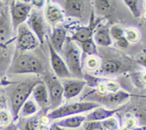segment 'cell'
<instances>
[{
    "instance_id": "obj_1",
    "label": "cell",
    "mask_w": 146,
    "mask_h": 130,
    "mask_svg": "<svg viewBox=\"0 0 146 130\" xmlns=\"http://www.w3.org/2000/svg\"><path fill=\"white\" fill-rule=\"evenodd\" d=\"M8 72L16 74H41L43 72V65L36 56L27 51H20L14 57Z\"/></svg>"
},
{
    "instance_id": "obj_2",
    "label": "cell",
    "mask_w": 146,
    "mask_h": 130,
    "mask_svg": "<svg viewBox=\"0 0 146 130\" xmlns=\"http://www.w3.org/2000/svg\"><path fill=\"white\" fill-rule=\"evenodd\" d=\"M61 54H63V59L73 77L83 79L84 73L82 71L81 65V49L78 44L68 37L63 47Z\"/></svg>"
},
{
    "instance_id": "obj_3",
    "label": "cell",
    "mask_w": 146,
    "mask_h": 130,
    "mask_svg": "<svg viewBox=\"0 0 146 130\" xmlns=\"http://www.w3.org/2000/svg\"><path fill=\"white\" fill-rule=\"evenodd\" d=\"M101 106V104L92 101L74 102L72 104L60 106L58 108L51 110L50 112L47 113L46 116L50 120L58 119H61L70 116L78 115L81 113L92 111L94 109Z\"/></svg>"
},
{
    "instance_id": "obj_4",
    "label": "cell",
    "mask_w": 146,
    "mask_h": 130,
    "mask_svg": "<svg viewBox=\"0 0 146 130\" xmlns=\"http://www.w3.org/2000/svg\"><path fill=\"white\" fill-rule=\"evenodd\" d=\"M38 82V81L21 82L14 89L11 94L10 101L14 121L18 119L20 109L24 102L29 98L34 86Z\"/></svg>"
},
{
    "instance_id": "obj_5",
    "label": "cell",
    "mask_w": 146,
    "mask_h": 130,
    "mask_svg": "<svg viewBox=\"0 0 146 130\" xmlns=\"http://www.w3.org/2000/svg\"><path fill=\"white\" fill-rule=\"evenodd\" d=\"M32 9L29 1H11L10 4V14L11 27L14 31H17L19 26L25 23Z\"/></svg>"
},
{
    "instance_id": "obj_6",
    "label": "cell",
    "mask_w": 146,
    "mask_h": 130,
    "mask_svg": "<svg viewBox=\"0 0 146 130\" xmlns=\"http://www.w3.org/2000/svg\"><path fill=\"white\" fill-rule=\"evenodd\" d=\"M17 31V48L19 51L26 52L34 50L40 45L37 37L29 28L26 22L19 26Z\"/></svg>"
},
{
    "instance_id": "obj_7",
    "label": "cell",
    "mask_w": 146,
    "mask_h": 130,
    "mask_svg": "<svg viewBox=\"0 0 146 130\" xmlns=\"http://www.w3.org/2000/svg\"><path fill=\"white\" fill-rule=\"evenodd\" d=\"M45 39L47 42L48 51H49L51 68H52V70L54 71V74H56L57 78L59 79L72 78L73 76L70 73L64 59L51 46L49 41V37L46 35L45 37Z\"/></svg>"
},
{
    "instance_id": "obj_8",
    "label": "cell",
    "mask_w": 146,
    "mask_h": 130,
    "mask_svg": "<svg viewBox=\"0 0 146 130\" xmlns=\"http://www.w3.org/2000/svg\"><path fill=\"white\" fill-rule=\"evenodd\" d=\"M59 7L64 11V16L67 17H73L82 20L84 15H86L87 4L86 1L81 0H64L57 1Z\"/></svg>"
},
{
    "instance_id": "obj_9",
    "label": "cell",
    "mask_w": 146,
    "mask_h": 130,
    "mask_svg": "<svg viewBox=\"0 0 146 130\" xmlns=\"http://www.w3.org/2000/svg\"><path fill=\"white\" fill-rule=\"evenodd\" d=\"M104 19V17L95 18L94 11L92 10L91 16H90L89 24L88 26H83V27H78L76 31L74 32V34L71 36V37H70V39L72 41L79 43L80 44L88 41V39H91L94 37L96 29L97 28V27L99 25L100 22L102 21Z\"/></svg>"
},
{
    "instance_id": "obj_10",
    "label": "cell",
    "mask_w": 146,
    "mask_h": 130,
    "mask_svg": "<svg viewBox=\"0 0 146 130\" xmlns=\"http://www.w3.org/2000/svg\"><path fill=\"white\" fill-rule=\"evenodd\" d=\"M26 24L37 37L40 44H44L46 36V26L43 14L36 10L31 11Z\"/></svg>"
},
{
    "instance_id": "obj_11",
    "label": "cell",
    "mask_w": 146,
    "mask_h": 130,
    "mask_svg": "<svg viewBox=\"0 0 146 130\" xmlns=\"http://www.w3.org/2000/svg\"><path fill=\"white\" fill-rule=\"evenodd\" d=\"M49 97V109L54 110L61 106L64 97V88L61 80L57 77H48L46 79Z\"/></svg>"
},
{
    "instance_id": "obj_12",
    "label": "cell",
    "mask_w": 146,
    "mask_h": 130,
    "mask_svg": "<svg viewBox=\"0 0 146 130\" xmlns=\"http://www.w3.org/2000/svg\"><path fill=\"white\" fill-rule=\"evenodd\" d=\"M93 95L94 97H91L90 99H93L95 100V102L98 103L101 105H105L106 107L119 105L131 97L129 92L122 89L114 93H107L105 94H94Z\"/></svg>"
},
{
    "instance_id": "obj_13",
    "label": "cell",
    "mask_w": 146,
    "mask_h": 130,
    "mask_svg": "<svg viewBox=\"0 0 146 130\" xmlns=\"http://www.w3.org/2000/svg\"><path fill=\"white\" fill-rule=\"evenodd\" d=\"M60 80L64 88V97L66 99H70L79 95L87 84L84 79L69 78Z\"/></svg>"
},
{
    "instance_id": "obj_14",
    "label": "cell",
    "mask_w": 146,
    "mask_h": 130,
    "mask_svg": "<svg viewBox=\"0 0 146 130\" xmlns=\"http://www.w3.org/2000/svg\"><path fill=\"white\" fill-rule=\"evenodd\" d=\"M46 2L44 9V18L46 21L52 26L64 21L65 16L61 7L50 1Z\"/></svg>"
},
{
    "instance_id": "obj_15",
    "label": "cell",
    "mask_w": 146,
    "mask_h": 130,
    "mask_svg": "<svg viewBox=\"0 0 146 130\" xmlns=\"http://www.w3.org/2000/svg\"><path fill=\"white\" fill-rule=\"evenodd\" d=\"M32 99L40 109H46L49 108V97L46 85L39 81L34 86L31 92Z\"/></svg>"
},
{
    "instance_id": "obj_16",
    "label": "cell",
    "mask_w": 146,
    "mask_h": 130,
    "mask_svg": "<svg viewBox=\"0 0 146 130\" xmlns=\"http://www.w3.org/2000/svg\"><path fill=\"white\" fill-rule=\"evenodd\" d=\"M67 37V29L64 26H56L54 27L49 41L51 46L59 54L62 51Z\"/></svg>"
},
{
    "instance_id": "obj_17",
    "label": "cell",
    "mask_w": 146,
    "mask_h": 130,
    "mask_svg": "<svg viewBox=\"0 0 146 130\" xmlns=\"http://www.w3.org/2000/svg\"><path fill=\"white\" fill-rule=\"evenodd\" d=\"M12 27L5 14H0V49H4L10 41Z\"/></svg>"
},
{
    "instance_id": "obj_18",
    "label": "cell",
    "mask_w": 146,
    "mask_h": 130,
    "mask_svg": "<svg viewBox=\"0 0 146 130\" xmlns=\"http://www.w3.org/2000/svg\"><path fill=\"white\" fill-rule=\"evenodd\" d=\"M97 27L94 34V41L96 44L102 47H108L113 44V39L110 33V28L108 25Z\"/></svg>"
},
{
    "instance_id": "obj_19",
    "label": "cell",
    "mask_w": 146,
    "mask_h": 130,
    "mask_svg": "<svg viewBox=\"0 0 146 130\" xmlns=\"http://www.w3.org/2000/svg\"><path fill=\"white\" fill-rule=\"evenodd\" d=\"M121 109V108L108 109L102 107H97L86 117V121H102L113 117L117 111Z\"/></svg>"
},
{
    "instance_id": "obj_20",
    "label": "cell",
    "mask_w": 146,
    "mask_h": 130,
    "mask_svg": "<svg viewBox=\"0 0 146 130\" xmlns=\"http://www.w3.org/2000/svg\"><path fill=\"white\" fill-rule=\"evenodd\" d=\"M123 64L119 60L108 59L101 63L99 73L104 75H112L118 73L121 70Z\"/></svg>"
},
{
    "instance_id": "obj_21",
    "label": "cell",
    "mask_w": 146,
    "mask_h": 130,
    "mask_svg": "<svg viewBox=\"0 0 146 130\" xmlns=\"http://www.w3.org/2000/svg\"><path fill=\"white\" fill-rule=\"evenodd\" d=\"M86 121V117L83 115H74L65 117L56 121V124L61 128L76 129L79 127Z\"/></svg>"
},
{
    "instance_id": "obj_22",
    "label": "cell",
    "mask_w": 146,
    "mask_h": 130,
    "mask_svg": "<svg viewBox=\"0 0 146 130\" xmlns=\"http://www.w3.org/2000/svg\"><path fill=\"white\" fill-rule=\"evenodd\" d=\"M39 110V107L32 98H29L23 104L19 111V115L24 118L34 116Z\"/></svg>"
},
{
    "instance_id": "obj_23",
    "label": "cell",
    "mask_w": 146,
    "mask_h": 130,
    "mask_svg": "<svg viewBox=\"0 0 146 130\" xmlns=\"http://www.w3.org/2000/svg\"><path fill=\"white\" fill-rule=\"evenodd\" d=\"M41 115H34L27 118L21 124V130H38Z\"/></svg>"
},
{
    "instance_id": "obj_24",
    "label": "cell",
    "mask_w": 146,
    "mask_h": 130,
    "mask_svg": "<svg viewBox=\"0 0 146 130\" xmlns=\"http://www.w3.org/2000/svg\"><path fill=\"white\" fill-rule=\"evenodd\" d=\"M94 7L97 12L101 15L107 14L112 9V1L105 0H96L94 1Z\"/></svg>"
},
{
    "instance_id": "obj_25",
    "label": "cell",
    "mask_w": 146,
    "mask_h": 130,
    "mask_svg": "<svg viewBox=\"0 0 146 130\" xmlns=\"http://www.w3.org/2000/svg\"><path fill=\"white\" fill-rule=\"evenodd\" d=\"M81 47L84 54L88 56H97L98 54L96 44L93 38L81 44Z\"/></svg>"
},
{
    "instance_id": "obj_26",
    "label": "cell",
    "mask_w": 146,
    "mask_h": 130,
    "mask_svg": "<svg viewBox=\"0 0 146 130\" xmlns=\"http://www.w3.org/2000/svg\"><path fill=\"white\" fill-rule=\"evenodd\" d=\"M123 2L129 8L130 11L135 18H140L142 15V9L141 6V1L136 0H124Z\"/></svg>"
},
{
    "instance_id": "obj_27",
    "label": "cell",
    "mask_w": 146,
    "mask_h": 130,
    "mask_svg": "<svg viewBox=\"0 0 146 130\" xmlns=\"http://www.w3.org/2000/svg\"><path fill=\"white\" fill-rule=\"evenodd\" d=\"M85 67L88 71H96L101 67V62L97 56H88L85 59Z\"/></svg>"
},
{
    "instance_id": "obj_28",
    "label": "cell",
    "mask_w": 146,
    "mask_h": 130,
    "mask_svg": "<svg viewBox=\"0 0 146 130\" xmlns=\"http://www.w3.org/2000/svg\"><path fill=\"white\" fill-rule=\"evenodd\" d=\"M124 36L129 43H136L141 39V34L139 31L134 28L124 29Z\"/></svg>"
},
{
    "instance_id": "obj_29",
    "label": "cell",
    "mask_w": 146,
    "mask_h": 130,
    "mask_svg": "<svg viewBox=\"0 0 146 130\" xmlns=\"http://www.w3.org/2000/svg\"><path fill=\"white\" fill-rule=\"evenodd\" d=\"M102 126L105 130H119L120 125L118 119L115 117H111L101 121Z\"/></svg>"
},
{
    "instance_id": "obj_30",
    "label": "cell",
    "mask_w": 146,
    "mask_h": 130,
    "mask_svg": "<svg viewBox=\"0 0 146 130\" xmlns=\"http://www.w3.org/2000/svg\"><path fill=\"white\" fill-rule=\"evenodd\" d=\"M137 124H138V119L135 116L130 113L125 114V117H124L123 127L129 130H133L135 127H137Z\"/></svg>"
},
{
    "instance_id": "obj_31",
    "label": "cell",
    "mask_w": 146,
    "mask_h": 130,
    "mask_svg": "<svg viewBox=\"0 0 146 130\" xmlns=\"http://www.w3.org/2000/svg\"><path fill=\"white\" fill-rule=\"evenodd\" d=\"M12 115L6 109L0 110V127H4L11 123Z\"/></svg>"
},
{
    "instance_id": "obj_32",
    "label": "cell",
    "mask_w": 146,
    "mask_h": 130,
    "mask_svg": "<svg viewBox=\"0 0 146 130\" xmlns=\"http://www.w3.org/2000/svg\"><path fill=\"white\" fill-rule=\"evenodd\" d=\"M110 33L112 39H114L115 41L123 38L124 36V29L118 25H114L110 29Z\"/></svg>"
},
{
    "instance_id": "obj_33",
    "label": "cell",
    "mask_w": 146,
    "mask_h": 130,
    "mask_svg": "<svg viewBox=\"0 0 146 130\" xmlns=\"http://www.w3.org/2000/svg\"><path fill=\"white\" fill-rule=\"evenodd\" d=\"M84 130H105L101 121H85L84 122Z\"/></svg>"
},
{
    "instance_id": "obj_34",
    "label": "cell",
    "mask_w": 146,
    "mask_h": 130,
    "mask_svg": "<svg viewBox=\"0 0 146 130\" xmlns=\"http://www.w3.org/2000/svg\"><path fill=\"white\" fill-rule=\"evenodd\" d=\"M115 43H116V45L121 49H126L127 47H128V45H129V42H128V40L125 39V37L120 39L117 40Z\"/></svg>"
},
{
    "instance_id": "obj_35",
    "label": "cell",
    "mask_w": 146,
    "mask_h": 130,
    "mask_svg": "<svg viewBox=\"0 0 146 130\" xmlns=\"http://www.w3.org/2000/svg\"><path fill=\"white\" fill-rule=\"evenodd\" d=\"M1 130H19V129L17 124H14V122H11L7 126L2 127Z\"/></svg>"
},
{
    "instance_id": "obj_36",
    "label": "cell",
    "mask_w": 146,
    "mask_h": 130,
    "mask_svg": "<svg viewBox=\"0 0 146 130\" xmlns=\"http://www.w3.org/2000/svg\"><path fill=\"white\" fill-rule=\"evenodd\" d=\"M31 4V5L34 6L36 8L40 9L43 7V6L45 5L46 1H30Z\"/></svg>"
},
{
    "instance_id": "obj_37",
    "label": "cell",
    "mask_w": 146,
    "mask_h": 130,
    "mask_svg": "<svg viewBox=\"0 0 146 130\" xmlns=\"http://www.w3.org/2000/svg\"><path fill=\"white\" fill-rule=\"evenodd\" d=\"M46 130H64V128H61L59 126L57 125L55 122L51 124V126L48 127V128Z\"/></svg>"
},
{
    "instance_id": "obj_38",
    "label": "cell",
    "mask_w": 146,
    "mask_h": 130,
    "mask_svg": "<svg viewBox=\"0 0 146 130\" xmlns=\"http://www.w3.org/2000/svg\"><path fill=\"white\" fill-rule=\"evenodd\" d=\"M138 62L139 63V64H141V65L143 66V67H146V58H144V59H142L138 60Z\"/></svg>"
},
{
    "instance_id": "obj_39",
    "label": "cell",
    "mask_w": 146,
    "mask_h": 130,
    "mask_svg": "<svg viewBox=\"0 0 146 130\" xmlns=\"http://www.w3.org/2000/svg\"><path fill=\"white\" fill-rule=\"evenodd\" d=\"M4 7H3V4L1 3V1H0V14L4 13Z\"/></svg>"
},
{
    "instance_id": "obj_40",
    "label": "cell",
    "mask_w": 146,
    "mask_h": 130,
    "mask_svg": "<svg viewBox=\"0 0 146 130\" xmlns=\"http://www.w3.org/2000/svg\"><path fill=\"white\" fill-rule=\"evenodd\" d=\"M133 130H146L145 127H135Z\"/></svg>"
},
{
    "instance_id": "obj_41",
    "label": "cell",
    "mask_w": 146,
    "mask_h": 130,
    "mask_svg": "<svg viewBox=\"0 0 146 130\" xmlns=\"http://www.w3.org/2000/svg\"><path fill=\"white\" fill-rule=\"evenodd\" d=\"M119 130H129V129H128L127 128H125V127H122L121 128L119 129Z\"/></svg>"
},
{
    "instance_id": "obj_42",
    "label": "cell",
    "mask_w": 146,
    "mask_h": 130,
    "mask_svg": "<svg viewBox=\"0 0 146 130\" xmlns=\"http://www.w3.org/2000/svg\"><path fill=\"white\" fill-rule=\"evenodd\" d=\"M145 27H146V20H145Z\"/></svg>"
},
{
    "instance_id": "obj_43",
    "label": "cell",
    "mask_w": 146,
    "mask_h": 130,
    "mask_svg": "<svg viewBox=\"0 0 146 130\" xmlns=\"http://www.w3.org/2000/svg\"><path fill=\"white\" fill-rule=\"evenodd\" d=\"M1 128H2V127H0V130L1 129Z\"/></svg>"
},
{
    "instance_id": "obj_44",
    "label": "cell",
    "mask_w": 146,
    "mask_h": 130,
    "mask_svg": "<svg viewBox=\"0 0 146 130\" xmlns=\"http://www.w3.org/2000/svg\"><path fill=\"white\" fill-rule=\"evenodd\" d=\"M145 5H146V1H145Z\"/></svg>"
}]
</instances>
